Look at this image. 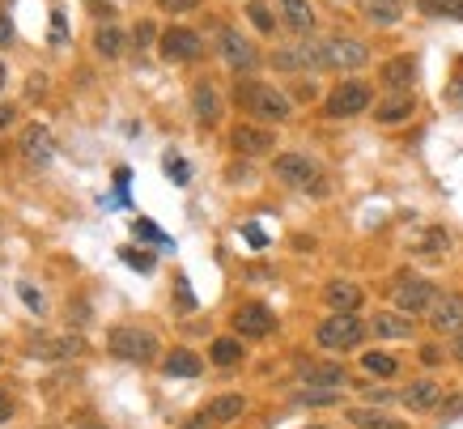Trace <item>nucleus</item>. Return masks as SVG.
Here are the masks:
<instances>
[{"label":"nucleus","instance_id":"f257e3e1","mask_svg":"<svg viewBox=\"0 0 463 429\" xmlns=\"http://www.w3.org/2000/svg\"><path fill=\"white\" fill-rule=\"evenodd\" d=\"M239 102L255 119H289V111H294V102L277 85H264V81H239Z\"/></svg>","mask_w":463,"mask_h":429},{"label":"nucleus","instance_id":"f03ea898","mask_svg":"<svg viewBox=\"0 0 463 429\" xmlns=\"http://www.w3.org/2000/svg\"><path fill=\"white\" fill-rule=\"evenodd\" d=\"M362 319L357 315H327L315 328V340H319V348H327V353H353V348L362 345Z\"/></svg>","mask_w":463,"mask_h":429},{"label":"nucleus","instance_id":"7ed1b4c3","mask_svg":"<svg viewBox=\"0 0 463 429\" xmlns=\"http://www.w3.org/2000/svg\"><path fill=\"white\" fill-rule=\"evenodd\" d=\"M107 348H111L115 358L132 361V366H149L157 358V336L145 332V328H111Z\"/></svg>","mask_w":463,"mask_h":429},{"label":"nucleus","instance_id":"20e7f679","mask_svg":"<svg viewBox=\"0 0 463 429\" xmlns=\"http://www.w3.org/2000/svg\"><path fill=\"white\" fill-rule=\"evenodd\" d=\"M392 306L400 310V315H430L438 306V290L434 281H421V277H400L392 290Z\"/></svg>","mask_w":463,"mask_h":429},{"label":"nucleus","instance_id":"39448f33","mask_svg":"<svg viewBox=\"0 0 463 429\" xmlns=\"http://www.w3.org/2000/svg\"><path fill=\"white\" fill-rule=\"evenodd\" d=\"M277 179L285 187H298V192H323V175H319V162H310L307 153H277Z\"/></svg>","mask_w":463,"mask_h":429},{"label":"nucleus","instance_id":"423d86ee","mask_svg":"<svg viewBox=\"0 0 463 429\" xmlns=\"http://www.w3.org/2000/svg\"><path fill=\"white\" fill-rule=\"evenodd\" d=\"M323 64L340 72H357L370 64V47L357 39H345V34H332V39H323Z\"/></svg>","mask_w":463,"mask_h":429},{"label":"nucleus","instance_id":"0eeeda50","mask_svg":"<svg viewBox=\"0 0 463 429\" xmlns=\"http://www.w3.org/2000/svg\"><path fill=\"white\" fill-rule=\"evenodd\" d=\"M370 107V85L365 81H340L327 102H323V111L332 115V119H349V115H362Z\"/></svg>","mask_w":463,"mask_h":429},{"label":"nucleus","instance_id":"6e6552de","mask_svg":"<svg viewBox=\"0 0 463 429\" xmlns=\"http://www.w3.org/2000/svg\"><path fill=\"white\" fill-rule=\"evenodd\" d=\"M272 64L285 72H310V69H327L323 64V43L315 39H298V47H277Z\"/></svg>","mask_w":463,"mask_h":429},{"label":"nucleus","instance_id":"1a4fd4ad","mask_svg":"<svg viewBox=\"0 0 463 429\" xmlns=\"http://www.w3.org/2000/svg\"><path fill=\"white\" fill-rule=\"evenodd\" d=\"M272 328H277V319H272V310L264 302H247L234 310V332L242 340H264V336H272Z\"/></svg>","mask_w":463,"mask_h":429},{"label":"nucleus","instance_id":"9d476101","mask_svg":"<svg viewBox=\"0 0 463 429\" xmlns=\"http://www.w3.org/2000/svg\"><path fill=\"white\" fill-rule=\"evenodd\" d=\"M22 157H26L30 170H47L52 167V157H56V140L43 124H30L22 132Z\"/></svg>","mask_w":463,"mask_h":429},{"label":"nucleus","instance_id":"9b49d317","mask_svg":"<svg viewBox=\"0 0 463 429\" xmlns=\"http://www.w3.org/2000/svg\"><path fill=\"white\" fill-rule=\"evenodd\" d=\"M323 302L332 306V315H357V306L365 302V293H362L357 281L336 277V281H327V285H323Z\"/></svg>","mask_w":463,"mask_h":429},{"label":"nucleus","instance_id":"f8f14e48","mask_svg":"<svg viewBox=\"0 0 463 429\" xmlns=\"http://www.w3.org/2000/svg\"><path fill=\"white\" fill-rule=\"evenodd\" d=\"M200 52H204V43H200L196 30L170 26L166 34H162V56L166 60H200Z\"/></svg>","mask_w":463,"mask_h":429},{"label":"nucleus","instance_id":"ddd939ff","mask_svg":"<svg viewBox=\"0 0 463 429\" xmlns=\"http://www.w3.org/2000/svg\"><path fill=\"white\" fill-rule=\"evenodd\" d=\"M222 60H225V69H234V72H251L255 69V47L247 39H242L239 30H222Z\"/></svg>","mask_w":463,"mask_h":429},{"label":"nucleus","instance_id":"4468645a","mask_svg":"<svg viewBox=\"0 0 463 429\" xmlns=\"http://www.w3.org/2000/svg\"><path fill=\"white\" fill-rule=\"evenodd\" d=\"M430 328L438 336H459L463 332V298H438V306L430 310Z\"/></svg>","mask_w":463,"mask_h":429},{"label":"nucleus","instance_id":"2eb2a0df","mask_svg":"<svg viewBox=\"0 0 463 429\" xmlns=\"http://www.w3.org/2000/svg\"><path fill=\"white\" fill-rule=\"evenodd\" d=\"M230 145L242 153V157H260V153L272 149V132L260 124H239L234 132H230Z\"/></svg>","mask_w":463,"mask_h":429},{"label":"nucleus","instance_id":"dca6fc26","mask_svg":"<svg viewBox=\"0 0 463 429\" xmlns=\"http://www.w3.org/2000/svg\"><path fill=\"white\" fill-rule=\"evenodd\" d=\"M277 9H281L285 30H294L298 39H310V30H315V9H310V0H277Z\"/></svg>","mask_w":463,"mask_h":429},{"label":"nucleus","instance_id":"f3484780","mask_svg":"<svg viewBox=\"0 0 463 429\" xmlns=\"http://www.w3.org/2000/svg\"><path fill=\"white\" fill-rule=\"evenodd\" d=\"M400 404L412 408V413H434L438 404H442V387L430 383V378H421V383H412V387L400 391Z\"/></svg>","mask_w":463,"mask_h":429},{"label":"nucleus","instance_id":"a211bd4d","mask_svg":"<svg viewBox=\"0 0 463 429\" xmlns=\"http://www.w3.org/2000/svg\"><path fill=\"white\" fill-rule=\"evenodd\" d=\"M192 107H196V119L200 124H217L222 119V94H217V85L213 81H196V90H192Z\"/></svg>","mask_w":463,"mask_h":429},{"label":"nucleus","instance_id":"6ab92c4d","mask_svg":"<svg viewBox=\"0 0 463 429\" xmlns=\"http://www.w3.org/2000/svg\"><path fill=\"white\" fill-rule=\"evenodd\" d=\"M370 332L379 336V340H408L412 336V319L400 315V310H379L374 323H370Z\"/></svg>","mask_w":463,"mask_h":429},{"label":"nucleus","instance_id":"aec40b11","mask_svg":"<svg viewBox=\"0 0 463 429\" xmlns=\"http://www.w3.org/2000/svg\"><path fill=\"white\" fill-rule=\"evenodd\" d=\"M379 77H383V85H387V90H408V85L417 81V60H412V56L387 60Z\"/></svg>","mask_w":463,"mask_h":429},{"label":"nucleus","instance_id":"412c9836","mask_svg":"<svg viewBox=\"0 0 463 429\" xmlns=\"http://www.w3.org/2000/svg\"><path fill=\"white\" fill-rule=\"evenodd\" d=\"M242 408H247V400L230 391V396H217V400L204 408V416H209L213 425H230V421H239V416H242Z\"/></svg>","mask_w":463,"mask_h":429},{"label":"nucleus","instance_id":"4be33fe9","mask_svg":"<svg viewBox=\"0 0 463 429\" xmlns=\"http://www.w3.org/2000/svg\"><path fill=\"white\" fill-rule=\"evenodd\" d=\"M349 421L357 429H408L400 416L383 413V408H349Z\"/></svg>","mask_w":463,"mask_h":429},{"label":"nucleus","instance_id":"5701e85b","mask_svg":"<svg viewBox=\"0 0 463 429\" xmlns=\"http://www.w3.org/2000/svg\"><path fill=\"white\" fill-rule=\"evenodd\" d=\"M162 370H166L170 378H196V374H200V358L192 353V348H175Z\"/></svg>","mask_w":463,"mask_h":429},{"label":"nucleus","instance_id":"b1692460","mask_svg":"<svg viewBox=\"0 0 463 429\" xmlns=\"http://www.w3.org/2000/svg\"><path fill=\"white\" fill-rule=\"evenodd\" d=\"M94 52H99V56H107V60H115L119 52H124V30L111 26V22H107V26H99V30H94Z\"/></svg>","mask_w":463,"mask_h":429},{"label":"nucleus","instance_id":"393cba45","mask_svg":"<svg viewBox=\"0 0 463 429\" xmlns=\"http://www.w3.org/2000/svg\"><path fill=\"white\" fill-rule=\"evenodd\" d=\"M412 111H417L412 94H395V98H387V102L379 107V124H400V119H408Z\"/></svg>","mask_w":463,"mask_h":429},{"label":"nucleus","instance_id":"a878e982","mask_svg":"<svg viewBox=\"0 0 463 429\" xmlns=\"http://www.w3.org/2000/svg\"><path fill=\"white\" fill-rule=\"evenodd\" d=\"M302 378H307V387L345 391V370H340V366H315V370H307Z\"/></svg>","mask_w":463,"mask_h":429},{"label":"nucleus","instance_id":"bb28decb","mask_svg":"<svg viewBox=\"0 0 463 429\" xmlns=\"http://www.w3.org/2000/svg\"><path fill=\"white\" fill-rule=\"evenodd\" d=\"M209 358L217 361V366H239V361H242V340H234V336H222V340H213Z\"/></svg>","mask_w":463,"mask_h":429},{"label":"nucleus","instance_id":"cd10ccee","mask_svg":"<svg viewBox=\"0 0 463 429\" xmlns=\"http://www.w3.org/2000/svg\"><path fill=\"white\" fill-rule=\"evenodd\" d=\"M340 396L345 391H327V387H307L302 396H298V408H327V404H340Z\"/></svg>","mask_w":463,"mask_h":429},{"label":"nucleus","instance_id":"c85d7f7f","mask_svg":"<svg viewBox=\"0 0 463 429\" xmlns=\"http://www.w3.org/2000/svg\"><path fill=\"white\" fill-rule=\"evenodd\" d=\"M362 370L365 374H379V378H392V374L400 370V361H395L392 353H365V358H362Z\"/></svg>","mask_w":463,"mask_h":429},{"label":"nucleus","instance_id":"c756f323","mask_svg":"<svg viewBox=\"0 0 463 429\" xmlns=\"http://www.w3.org/2000/svg\"><path fill=\"white\" fill-rule=\"evenodd\" d=\"M365 17L379 22V26H392V22H400V9H395V5H383V0H365Z\"/></svg>","mask_w":463,"mask_h":429},{"label":"nucleus","instance_id":"7c9ffc66","mask_svg":"<svg viewBox=\"0 0 463 429\" xmlns=\"http://www.w3.org/2000/svg\"><path fill=\"white\" fill-rule=\"evenodd\" d=\"M247 17H251L255 26L264 30V34H272V30H277V22H272V14H268L264 5H260V0H251V5H247Z\"/></svg>","mask_w":463,"mask_h":429},{"label":"nucleus","instance_id":"2f4dec72","mask_svg":"<svg viewBox=\"0 0 463 429\" xmlns=\"http://www.w3.org/2000/svg\"><path fill=\"white\" fill-rule=\"evenodd\" d=\"M17 293H22L26 310H34V315H43V310H47V302H43V293L34 290V285H26V281H22V285H17Z\"/></svg>","mask_w":463,"mask_h":429},{"label":"nucleus","instance_id":"473e14b6","mask_svg":"<svg viewBox=\"0 0 463 429\" xmlns=\"http://www.w3.org/2000/svg\"><path fill=\"white\" fill-rule=\"evenodd\" d=\"M447 247H450L447 230H430V234H425V243H421V251H430V255H442Z\"/></svg>","mask_w":463,"mask_h":429},{"label":"nucleus","instance_id":"72a5a7b5","mask_svg":"<svg viewBox=\"0 0 463 429\" xmlns=\"http://www.w3.org/2000/svg\"><path fill=\"white\" fill-rule=\"evenodd\" d=\"M154 39H157V26H154V22H137V30H132V43H137V47L145 52V47H149Z\"/></svg>","mask_w":463,"mask_h":429},{"label":"nucleus","instance_id":"f704fd0d","mask_svg":"<svg viewBox=\"0 0 463 429\" xmlns=\"http://www.w3.org/2000/svg\"><path fill=\"white\" fill-rule=\"evenodd\" d=\"M425 14H459V0H421Z\"/></svg>","mask_w":463,"mask_h":429},{"label":"nucleus","instance_id":"c9c22d12","mask_svg":"<svg viewBox=\"0 0 463 429\" xmlns=\"http://www.w3.org/2000/svg\"><path fill=\"white\" fill-rule=\"evenodd\" d=\"M119 255H124L132 268H141V272H149V268H154V260H149V255H141V251H119Z\"/></svg>","mask_w":463,"mask_h":429},{"label":"nucleus","instance_id":"e433bc0d","mask_svg":"<svg viewBox=\"0 0 463 429\" xmlns=\"http://www.w3.org/2000/svg\"><path fill=\"white\" fill-rule=\"evenodd\" d=\"M157 5H162L166 14H187V9H196L200 0H157Z\"/></svg>","mask_w":463,"mask_h":429},{"label":"nucleus","instance_id":"4c0bfd02","mask_svg":"<svg viewBox=\"0 0 463 429\" xmlns=\"http://www.w3.org/2000/svg\"><path fill=\"white\" fill-rule=\"evenodd\" d=\"M166 167H170V179H175V183L192 179V175H187V162H179V157H166Z\"/></svg>","mask_w":463,"mask_h":429},{"label":"nucleus","instance_id":"58836bf2","mask_svg":"<svg viewBox=\"0 0 463 429\" xmlns=\"http://www.w3.org/2000/svg\"><path fill=\"white\" fill-rule=\"evenodd\" d=\"M137 234H145V238H154V243H162V230H157V225H149V222H137Z\"/></svg>","mask_w":463,"mask_h":429},{"label":"nucleus","instance_id":"ea45409f","mask_svg":"<svg viewBox=\"0 0 463 429\" xmlns=\"http://www.w3.org/2000/svg\"><path fill=\"white\" fill-rule=\"evenodd\" d=\"M14 102H0V128H9V124H14Z\"/></svg>","mask_w":463,"mask_h":429},{"label":"nucleus","instance_id":"a19ab883","mask_svg":"<svg viewBox=\"0 0 463 429\" xmlns=\"http://www.w3.org/2000/svg\"><path fill=\"white\" fill-rule=\"evenodd\" d=\"M0 43H5V47L14 43V26H9V17H0Z\"/></svg>","mask_w":463,"mask_h":429},{"label":"nucleus","instance_id":"79ce46f5","mask_svg":"<svg viewBox=\"0 0 463 429\" xmlns=\"http://www.w3.org/2000/svg\"><path fill=\"white\" fill-rule=\"evenodd\" d=\"M183 429H217V425H213V421H209V416H204V413H200V416H196V421H187V425H183Z\"/></svg>","mask_w":463,"mask_h":429},{"label":"nucleus","instance_id":"37998d69","mask_svg":"<svg viewBox=\"0 0 463 429\" xmlns=\"http://www.w3.org/2000/svg\"><path fill=\"white\" fill-rule=\"evenodd\" d=\"M450 353H455V361H463V332L450 340Z\"/></svg>","mask_w":463,"mask_h":429},{"label":"nucleus","instance_id":"c03bdc74","mask_svg":"<svg viewBox=\"0 0 463 429\" xmlns=\"http://www.w3.org/2000/svg\"><path fill=\"white\" fill-rule=\"evenodd\" d=\"M383 5H395V9H404V5H408V0H383Z\"/></svg>","mask_w":463,"mask_h":429},{"label":"nucleus","instance_id":"a18cd8bd","mask_svg":"<svg viewBox=\"0 0 463 429\" xmlns=\"http://www.w3.org/2000/svg\"><path fill=\"white\" fill-rule=\"evenodd\" d=\"M0 90H5V64H0Z\"/></svg>","mask_w":463,"mask_h":429},{"label":"nucleus","instance_id":"49530a36","mask_svg":"<svg viewBox=\"0 0 463 429\" xmlns=\"http://www.w3.org/2000/svg\"><path fill=\"white\" fill-rule=\"evenodd\" d=\"M315 429H323V425H315Z\"/></svg>","mask_w":463,"mask_h":429}]
</instances>
